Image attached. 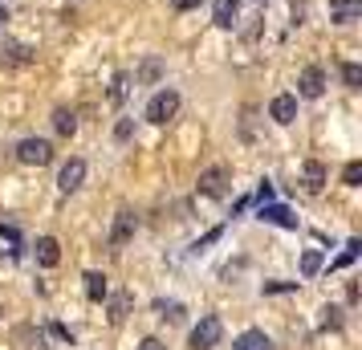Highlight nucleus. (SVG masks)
Segmentation results:
<instances>
[{"label":"nucleus","mask_w":362,"mask_h":350,"mask_svg":"<svg viewBox=\"0 0 362 350\" xmlns=\"http://www.w3.org/2000/svg\"><path fill=\"white\" fill-rule=\"evenodd\" d=\"M358 180H362V163L354 159V163H346V171H342V184H346V187H358Z\"/></svg>","instance_id":"b1692460"},{"label":"nucleus","mask_w":362,"mask_h":350,"mask_svg":"<svg viewBox=\"0 0 362 350\" xmlns=\"http://www.w3.org/2000/svg\"><path fill=\"white\" fill-rule=\"evenodd\" d=\"M199 192L204 196H224L228 192V167H208L199 175Z\"/></svg>","instance_id":"423d86ee"},{"label":"nucleus","mask_w":362,"mask_h":350,"mask_svg":"<svg viewBox=\"0 0 362 350\" xmlns=\"http://www.w3.org/2000/svg\"><path fill=\"white\" fill-rule=\"evenodd\" d=\"M236 13H240V0H216V8H212V17L220 29H232L236 25Z\"/></svg>","instance_id":"ddd939ff"},{"label":"nucleus","mask_w":362,"mask_h":350,"mask_svg":"<svg viewBox=\"0 0 362 350\" xmlns=\"http://www.w3.org/2000/svg\"><path fill=\"white\" fill-rule=\"evenodd\" d=\"M342 82L350 86V90H362V66L358 62H346L342 66Z\"/></svg>","instance_id":"412c9836"},{"label":"nucleus","mask_w":362,"mask_h":350,"mask_svg":"<svg viewBox=\"0 0 362 350\" xmlns=\"http://www.w3.org/2000/svg\"><path fill=\"white\" fill-rule=\"evenodd\" d=\"M0 21H8V8H4V4H0Z\"/></svg>","instance_id":"c756f323"},{"label":"nucleus","mask_w":362,"mask_h":350,"mask_svg":"<svg viewBox=\"0 0 362 350\" xmlns=\"http://www.w3.org/2000/svg\"><path fill=\"white\" fill-rule=\"evenodd\" d=\"M139 350H167V346H163V342H159V338H147V342H143V346H139Z\"/></svg>","instance_id":"c85d7f7f"},{"label":"nucleus","mask_w":362,"mask_h":350,"mask_svg":"<svg viewBox=\"0 0 362 350\" xmlns=\"http://www.w3.org/2000/svg\"><path fill=\"white\" fill-rule=\"evenodd\" d=\"M127 86H131V78H127V74H118L115 86H110V102H115V106H122V98H127Z\"/></svg>","instance_id":"4be33fe9"},{"label":"nucleus","mask_w":362,"mask_h":350,"mask_svg":"<svg viewBox=\"0 0 362 350\" xmlns=\"http://www.w3.org/2000/svg\"><path fill=\"white\" fill-rule=\"evenodd\" d=\"M29 62H37V53L29 45H8L4 57H0V66H29Z\"/></svg>","instance_id":"dca6fc26"},{"label":"nucleus","mask_w":362,"mask_h":350,"mask_svg":"<svg viewBox=\"0 0 362 350\" xmlns=\"http://www.w3.org/2000/svg\"><path fill=\"white\" fill-rule=\"evenodd\" d=\"M127 314H131V293H115L110 298V322H127Z\"/></svg>","instance_id":"6ab92c4d"},{"label":"nucleus","mask_w":362,"mask_h":350,"mask_svg":"<svg viewBox=\"0 0 362 350\" xmlns=\"http://www.w3.org/2000/svg\"><path fill=\"white\" fill-rule=\"evenodd\" d=\"M17 159L25 167H45L53 159V147H49V139H21V147H17Z\"/></svg>","instance_id":"7ed1b4c3"},{"label":"nucleus","mask_w":362,"mask_h":350,"mask_svg":"<svg viewBox=\"0 0 362 350\" xmlns=\"http://www.w3.org/2000/svg\"><path fill=\"white\" fill-rule=\"evenodd\" d=\"M261 220H269V224H281V228H297V216L289 212V208H281V204H264V208H261Z\"/></svg>","instance_id":"f8f14e48"},{"label":"nucleus","mask_w":362,"mask_h":350,"mask_svg":"<svg viewBox=\"0 0 362 350\" xmlns=\"http://www.w3.org/2000/svg\"><path fill=\"white\" fill-rule=\"evenodd\" d=\"M220 338H224V322H220L216 314H204L196 322L192 338H187V346L192 350H212V346H220Z\"/></svg>","instance_id":"f257e3e1"},{"label":"nucleus","mask_w":362,"mask_h":350,"mask_svg":"<svg viewBox=\"0 0 362 350\" xmlns=\"http://www.w3.org/2000/svg\"><path fill=\"white\" fill-rule=\"evenodd\" d=\"M301 184H305V192H322L326 187V163H317V159H305L301 163Z\"/></svg>","instance_id":"1a4fd4ad"},{"label":"nucleus","mask_w":362,"mask_h":350,"mask_svg":"<svg viewBox=\"0 0 362 350\" xmlns=\"http://www.w3.org/2000/svg\"><path fill=\"white\" fill-rule=\"evenodd\" d=\"M297 94L301 98H322L326 94V69L322 66H305L301 78H297Z\"/></svg>","instance_id":"20e7f679"},{"label":"nucleus","mask_w":362,"mask_h":350,"mask_svg":"<svg viewBox=\"0 0 362 350\" xmlns=\"http://www.w3.org/2000/svg\"><path fill=\"white\" fill-rule=\"evenodd\" d=\"M53 131L62 134V139H69V134L78 131V115L66 110V106H57V110H53Z\"/></svg>","instance_id":"2eb2a0df"},{"label":"nucleus","mask_w":362,"mask_h":350,"mask_svg":"<svg viewBox=\"0 0 362 350\" xmlns=\"http://www.w3.org/2000/svg\"><path fill=\"white\" fill-rule=\"evenodd\" d=\"M236 350H273V338L264 330H245L236 338Z\"/></svg>","instance_id":"4468645a"},{"label":"nucleus","mask_w":362,"mask_h":350,"mask_svg":"<svg viewBox=\"0 0 362 350\" xmlns=\"http://www.w3.org/2000/svg\"><path fill=\"white\" fill-rule=\"evenodd\" d=\"M57 261H62V245H57L53 236H41V240H37V265H41V269H53Z\"/></svg>","instance_id":"9b49d317"},{"label":"nucleus","mask_w":362,"mask_h":350,"mask_svg":"<svg viewBox=\"0 0 362 350\" xmlns=\"http://www.w3.org/2000/svg\"><path fill=\"white\" fill-rule=\"evenodd\" d=\"M301 273H305V277L322 273V252H317V249H305V252H301Z\"/></svg>","instance_id":"aec40b11"},{"label":"nucleus","mask_w":362,"mask_h":350,"mask_svg":"<svg viewBox=\"0 0 362 350\" xmlns=\"http://www.w3.org/2000/svg\"><path fill=\"white\" fill-rule=\"evenodd\" d=\"M257 196H261V204H269V200H273V184H261V192H257Z\"/></svg>","instance_id":"cd10ccee"},{"label":"nucleus","mask_w":362,"mask_h":350,"mask_svg":"<svg viewBox=\"0 0 362 350\" xmlns=\"http://www.w3.org/2000/svg\"><path fill=\"white\" fill-rule=\"evenodd\" d=\"M82 180H86V159H69V163L57 171V187H62L66 196H69V192H78Z\"/></svg>","instance_id":"39448f33"},{"label":"nucleus","mask_w":362,"mask_h":350,"mask_svg":"<svg viewBox=\"0 0 362 350\" xmlns=\"http://www.w3.org/2000/svg\"><path fill=\"white\" fill-rule=\"evenodd\" d=\"M342 310H338V305H326V310H322V330H338V326H342Z\"/></svg>","instance_id":"5701e85b"},{"label":"nucleus","mask_w":362,"mask_h":350,"mask_svg":"<svg viewBox=\"0 0 362 350\" xmlns=\"http://www.w3.org/2000/svg\"><path fill=\"white\" fill-rule=\"evenodd\" d=\"M289 289H297V281H273V285H264V293H289Z\"/></svg>","instance_id":"a878e982"},{"label":"nucleus","mask_w":362,"mask_h":350,"mask_svg":"<svg viewBox=\"0 0 362 350\" xmlns=\"http://www.w3.org/2000/svg\"><path fill=\"white\" fill-rule=\"evenodd\" d=\"M175 4V13H192V8H199V0H171Z\"/></svg>","instance_id":"bb28decb"},{"label":"nucleus","mask_w":362,"mask_h":350,"mask_svg":"<svg viewBox=\"0 0 362 350\" xmlns=\"http://www.w3.org/2000/svg\"><path fill=\"white\" fill-rule=\"evenodd\" d=\"M159 78H163V62H159V57H147V62L139 66V78H134V82L151 86V82H159Z\"/></svg>","instance_id":"a211bd4d"},{"label":"nucleus","mask_w":362,"mask_h":350,"mask_svg":"<svg viewBox=\"0 0 362 350\" xmlns=\"http://www.w3.org/2000/svg\"><path fill=\"white\" fill-rule=\"evenodd\" d=\"M269 115H273V122L289 127V122L297 118V98H293V94H277V98L269 102Z\"/></svg>","instance_id":"6e6552de"},{"label":"nucleus","mask_w":362,"mask_h":350,"mask_svg":"<svg viewBox=\"0 0 362 350\" xmlns=\"http://www.w3.org/2000/svg\"><path fill=\"white\" fill-rule=\"evenodd\" d=\"M362 17V0H329V21L338 25H350V21Z\"/></svg>","instance_id":"9d476101"},{"label":"nucleus","mask_w":362,"mask_h":350,"mask_svg":"<svg viewBox=\"0 0 362 350\" xmlns=\"http://www.w3.org/2000/svg\"><path fill=\"white\" fill-rule=\"evenodd\" d=\"M106 293H110L106 277H102V273H86V298L90 301H106Z\"/></svg>","instance_id":"f3484780"},{"label":"nucleus","mask_w":362,"mask_h":350,"mask_svg":"<svg viewBox=\"0 0 362 350\" xmlns=\"http://www.w3.org/2000/svg\"><path fill=\"white\" fill-rule=\"evenodd\" d=\"M175 115H180V94H175L171 86H167V90H159V94L147 102V122H155V127L171 122Z\"/></svg>","instance_id":"f03ea898"},{"label":"nucleus","mask_w":362,"mask_h":350,"mask_svg":"<svg viewBox=\"0 0 362 350\" xmlns=\"http://www.w3.org/2000/svg\"><path fill=\"white\" fill-rule=\"evenodd\" d=\"M134 228H139L134 212H118V216H115V228H110V249H122V245L134 236Z\"/></svg>","instance_id":"0eeeda50"},{"label":"nucleus","mask_w":362,"mask_h":350,"mask_svg":"<svg viewBox=\"0 0 362 350\" xmlns=\"http://www.w3.org/2000/svg\"><path fill=\"white\" fill-rule=\"evenodd\" d=\"M115 139H118V143H131V139H134V122H131V118H122V122L115 127Z\"/></svg>","instance_id":"393cba45"}]
</instances>
